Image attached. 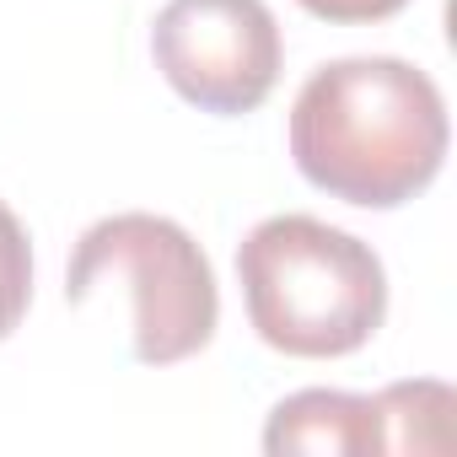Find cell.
I'll return each mask as SVG.
<instances>
[{
	"instance_id": "cell-1",
	"label": "cell",
	"mask_w": 457,
	"mask_h": 457,
	"mask_svg": "<svg viewBox=\"0 0 457 457\" xmlns=\"http://www.w3.org/2000/svg\"><path fill=\"white\" fill-rule=\"evenodd\" d=\"M452 124L441 87L393 54L318 65L291 103V162L328 199L398 210L446 162Z\"/></svg>"
},
{
	"instance_id": "cell-2",
	"label": "cell",
	"mask_w": 457,
	"mask_h": 457,
	"mask_svg": "<svg viewBox=\"0 0 457 457\" xmlns=\"http://www.w3.org/2000/svg\"><path fill=\"white\" fill-rule=\"evenodd\" d=\"M253 334L296 361H339L387 318V270L371 243L318 215H270L237 248Z\"/></svg>"
},
{
	"instance_id": "cell-3",
	"label": "cell",
	"mask_w": 457,
	"mask_h": 457,
	"mask_svg": "<svg viewBox=\"0 0 457 457\" xmlns=\"http://www.w3.org/2000/svg\"><path fill=\"white\" fill-rule=\"evenodd\" d=\"M103 286L129 291V345L140 366H178L215 339V270L204 248L167 215L124 210L87 226L65 270V302L81 307Z\"/></svg>"
},
{
	"instance_id": "cell-4",
	"label": "cell",
	"mask_w": 457,
	"mask_h": 457,
	"mask_svg": "<svg viewBox=\"0 0 457 457\" xmlns=\"http://www.w3.org/2000/svg\"><path fill=\"white\" fill-rule=\"evenodd\" d=\"M151 54L167 87L215 119L264 108L286 65L280 22L264 0H167Z\"/></svg>"
},
{
	"instance_id": "cell-5",
	"label": "cell",
	"mask_w": 457,
	"mask_h": 457,
	"mask_svg": "<svg viewBox=\"0 0 457 457\" xmlns=\"http://www.w3.org/2000/svg\"><path fill=\"white\" fill-rule=\"evenodd\" d=\"M264 452L275 457H366L382 452L377 398L339 393V387H302L270 409Z\"/></svg>"
},
{
	"instance_id": "cell-6",
	"label": "cell",
	"mask_w": 457,
	"mask_h": 457,
	"mask_svg": "<svg viewBox=\"0 0 457 457\" xmlns=\"http://www.w3.org/2000/svg\"><path fill=\"white\" fill-rule=\"evenodd\" d=\"M452 414H457V398L436 377L382 387L377 393L382 452H446L452 446Z\"/></svg>"
},
{
	"instance_id": "cell-7",
	"label": "cell",
	"mask_w": 457,
	"mask_h": 457,
	"mask_svg": "<svg viewBox=\"0 0 457 457\" xmlns=\"http://www.w3.org/2000/svg\"><path fill=\"white\" fill-rule=\"evenodd\" d=\"M33 302V243L12 204L0 199V339H12Z\"/></svg>"
},
{
	"instance_id": "cell-8",
	"label": "cell",
	"mask_w": 457,
	"mask_h": 457,
	"mask_svg": "<svg viewBox=\"0 0 457 457\" xmlns=\"http://www.w3.org/2000/svg\"><path fill=\"white\" fill-rule=\"evenodd\" d=\"M296 6L318 22H334V28H366V22L398 17L409 0H296Z\"/></svg>"
}]
</instances>
